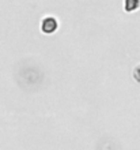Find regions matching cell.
Segmentation results:
<instances>
[{"instance_id": "cell-1", "label": "cell", "mask_w": 140, "mask_h": 150, "mask_svg": "<svg viewBox=\"0 0 140 150\" xmlns=\"http://www.w3.org/2000/svg\"><path fill=\"white\" fill-rule=\"evenodd\" d=\"M58 28V23L57 21L52 16H48L45 19H42V23H41V30H42L45 34H52L55 33Z\"/></svg>"}, {"instance_id": "cell-2", "label": "cell", "mask_w": 140, "mask_h": 150, "mask_svg": "<svg viewBox=\"0 0 140 150\" xmlns=\"http://www.w3.org/2000/svg\"><path fill=\"white\" fill-rule=\"evenodd\" d=\"M140 6V0H125L124 1V8L128 12L135 11L136 8H139Z\"/></svg>"}, {"instance_id": "cell-3", "label": "cell", "mask_w": 140, "mask_h": 150, "mask_svg": "<svg viewBox=\"0 0 140 150\" xmlns=\"http://www.w3.org/2000/svg\"><path fill=\"white\" fill-rule=\"evenodd\" d=\"M133 76H135V79H136L137 82H140V66H137V67L135 68V71H133Z\"/></svg>"}]
</instances>
